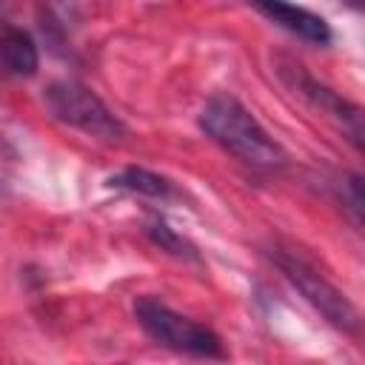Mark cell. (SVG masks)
<instances>
[{"label":"cell","mask_w":365,"mask_h":365,"mask_svg":"<svg viewBox=\"0 0 365 365\" xmlns=\"http://www.w3.org/2000/svg\"><path fill=\"white\" fill-rule=\"evenodd\" d=\"M200 125L217 145H222L245 165L279 168L285 163V151L279 148V143H274V137L234 94H214L200 111Z\"/></svg>","instance_id":"1"},{"label":"cell","mask_w":365,"mask_h":365,"mask_svg":"<svg viewBox=\"0 0 365 365\" xmlns=\"http://www.w3.org/2000/svg\"><path fill=\"white\" fill-rule=\"evenodd\" d=\"M134 317L140 328L163 348H171L177 354H191V356H222L225 354L220 336L211 328L171 311L154 297H140L134 302Z\"/></svg>","instance_id":"2"},{"label":"cell","mask_w":365,"mask_h":365,"mask_svg":"<svg viewBox=\"0 0 365 365\" xmlns=\"http://www.w3.org/2000/svg\"><path fill=\"white\" fill-rule=\"evenodd\" d=\"M46 106L60 123H66L88 137L108 140V143L125 137L123 120L83 83H74V80L51 83L46 88Z\"/></svg>","instance_id":"3"},{"label":"cell","mask_w":365,"mask_h":365,"mask_svg":"<svg viewBox=\"0 0 365 365\" xmlns=\"http://www.w3.org/2000/svg\"><path fill=\"white\" fill-rule=\"evenodd\" d=\"M274 262L279 265V271L294 282V288L339 331L345 334H356L359 331V314L351 305V299L334 285L328 282L314 265H308L302 257H297V251H282L277 248Z\"/></svg>","instance_id":"4"},{"label":"cell","mask_w":365,"mask_h":365,"mask_svg":"<svg viewBox=\"0 0 365 365\" xmlns=\"http://www.w3.org/2000/svg\"><path fill=\"white\" fill-rule=\"evenodd\" d=\"M245 3L254 6L262 17H268L271 23H277L279 29L297 34L305 43H314V46H328L331 43L328 23L319 14H314V11L302 9V6H294L288 0H245Z\"/></svg>","instance_id":"5"},{"label":"cell","mask_w":365,"mask_h":365,"mask_svg":"<svg viewBox=\"0 0 365 365\" xmlns=\"http://www.w3.org/2000/svg\"><path fill=\"white\" fill-rule=\"evenodd\" d=\"M294 88H297L302 97H308L319 111L331 114V117H334V120L348 131V137H351V143H354V145H359V143H362V114H359V108H356V106L345 103V100H342V97H336L331 88L319 86L314 77H308L305 71H299V66H297V71H294Z\"/></svg>","instance_id":"6"},{"label":"cell","mask_w":365,"mask_h":365,"mask_svg":"<svg viewBox=\"0 0 365 365\" xmlns=\"http://www.w3.org/2000/svg\"><path fill=\"white\" fill-rule=\"evenodd\" d=\"M37 46L23 29H6L0 34V68L11 77H31L37 71Z\"/></svg>","instance_id":"7"},{"label":"cell","mask_w":365,"mask_h":365,"mask_svg":"<svg viewBox=\"0 0 365 365\" xmlns=\"http://www.w3.org/2000/svg\"><path fill=\"white\" fill-rule=\"evenodd\" d=\"M108 185L123 188V191H134V194H145V197H171L174 194V185L165 177L151 174L145 168H125L117 177H111Z\"/></svg>","instance_id":"8"},{"label":"cell","mask_w":365,"mask_h":365,"mask_svg":"<svg viewBox=\"0 0 365 365\" xmlns=\"http://www.w3.org/2000/svg\"><path fill=\"white\" fill-rule=\"evenodd\" d=\"M148 234L154 237V242L157 245H163L165 251H171V254H177V257H188V259H197V254H194V248L185 242V240H180L165 222H154L151 228H148Z\"/></svg>","instance_id":"9"},{"label":"cell","mask_w":365,"mask_h":365,"mask_svg":"<svg viewBox=\"0 0 365 365\" xmlns=\"http://www.w3.org/2000/svg\"><path fill=\"white\" fill-rule=\"evenodd\" d=\"M348 3H351V6H356V9L362 6V0H348Z\"/></svg>","instance_id":"10"}]
</instances>
